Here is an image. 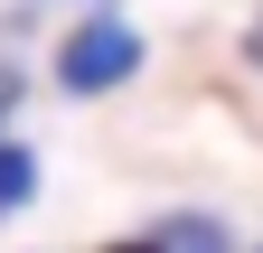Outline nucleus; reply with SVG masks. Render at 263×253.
<instances>
[{
  "label": "nucleus",
  "mask_w": 263,
  "mask_h": 253,
  "mask_svg": "<svg viewBox=\"0 0 263 253\" xmlns=\"http://www.w3.org/2000/svg\"><path fill=\"white\" fill-rule=\"evenodd\" d=\"M141 75V28L132 19H76L66 28V47H57V85L66 94H113Z\"/></svg>",
  "instance_id": "1"
},
{
  "label": "nucleus",
  "mask_w": 263,
  "mask_h": 253,
  "mask_svg": "<svg viewBox=\"0 0 263 253\" xmlns=\"http://www.w3.org/2000/svg\"><path fill=\"white\" fill-rule=\"evenodd\" d=\"M151 244H160V253H235V244H226V225H216V216H197V206L160 216V225H151Z\"/></svg>",
  "instance_id": "2"
},
{
  "label": "nucleus",
  "mask_w": 263,
  "mask_h": 253,
  "mask_svg": "<svg viewBox=\"0 0 263 253\" xmlns=\"http://www.w3.org/2000/svg\"><path fill=\"white\" fill-rule=\"evenodd\" d=\"M28 197H38V150H28V141H10V132H0V216H19Z\"/></svg>",
  "instance_id": "3"
},
{
  "label": "nucleus",
  "mask_w": 263,
  "mask_h": 253,
  "mask_svg": "<svg viewBox=\"0 0 263 253\" xmlns=\"http://www.w3.org/2000/svg\"><path fill=\"white\" fill-rule=\"evenodd\" d=\"M10 103H19V66H0V122H10Z\"/></svg>",
  "instance_id": "4"
},
{
  "label": "nucleus",
  "mask_w": 263,
  "mask_h": 253,
  "mask_svg": "<svg viewBox=\"0 0 263 253\" xmlns=\"http://www.w3.org/2000/svg\"><path fill=\"white\" fill-rule=\"evenodd\" d=\"M104 253H160V244H151V235H122V244H104Z\"/></svg>",
  "instance_id": "5"
},
{
  "label": "nucleus",
  "mask_w": 263,
  "mask_h": 253,
  "mask_svg": "<svg viewBox=\"0 0 263 253\" xmlns=\"http://www.w3.org/2000/svg\"><path fill=\"white\" fill-rule=\"evenodd\" d=\"M245 56H254V66H263V28H254V38H245Z\"/></svg>",
  "instance_id": "6"
},
{
  "label": "nucleus",
  "mask_w": 263,
  "mask_h": 253,
  "mask_svg": "<svg viewBox=\"0 0 263 253\" xmlns=\"http://www.w3.org/2000/svg\"><path fill=\"white\" fill-rule=\"evenodd\" d=\"M254 253H263V244H254Z\"/></svg>",
  "instance_id": "7"
}]
</instances>
